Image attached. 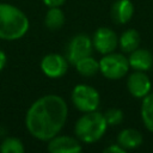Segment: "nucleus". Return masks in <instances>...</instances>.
Wrapping results in <instances>:
<instances>
[{"label":"nucleus","mask_w":153,"mask_h":153,"mask_svg":"<svg viewBox=\"0 0 153 153\" xmlns=\"http://www.w3.org/2000/svg\"><path fill=\"white\" fill-rule=\"evenodd\" d=\"M67 117L66 100L57 94H45L35 100L27 109L25 126L31 136L48 141L62 130Z\"/></svg>","instance_id":"1"},{"label":"nucleus","mask_w":153,"mask_h":153,"mask_svg":"<svg viewBox=\"0 0 153 153\" xmlns=\"http://www.w3.org/2000/svg\"><path fill=\"white\" fill-rule=\"evenodd\" d=\"M29 18L17 6L0 2V39L17 41L29 31Z\"/></svg>","instance_id":"2"},{"label":"nucleus","mask_w":153,"mask_h":153,"mask_svg":"<svg viewBox=\"0 0 153 153\" xmlns=\"http://www.w3.org/2000/svg\"><path fill=\"white\" fill-rule=\"evenodd\" d=\"M134 14V5L130 0H116L111 7V17L117 24H127Z\"/></svg>","instance_id":"12"},{"label":"nucleus","mask_w":153,"mask_h":153,"mask_svg":"<svg viewBox=\"0 0 153 153\" xmlns=\"http://www.w3.org/2000/svg\"><path fill=\"white\" fill-rule=\"evenodd\" d=\"M104 117H105V121H106L108 126H112L114 127V126H117V124L122 123V121H123V112L120 109L111 108V109L105 111Z\"/></svg>","instance_id":"19"},{"label":"nucleus","mask_w":153,"mask_h":153,"mask_svg":"<svg viewBox=\"0 0 153 153\" xmlns=\"http://www.w3.org/2000/svg\"><path fill=\"white\" fill-rule=\"evenodd\" d=\"M0 152L1 153H24L25 147L22 140H19L18 137L8 136L0 143Z\"/></svg>","instance_id":"18"},{"label":"nucleus","mask_w":153,"mask_h":153,"mask_svg":"<svg viewBox=\"0 0 153 153\" xmlns=\"http://www.w3.org/2000/svg\"><path fill=\"white\" fill-rule=\"evenodd\" d=\"M68 65L69 62L66 56L55 53L47 54L41 60V69L43 74L50 79L62 78L68 71Z\"/></svg>","instance_id":"7"},{"label":"nucleus","mask_w":153,"mask_h":153,"mask_svg":"<svg viewBox=\"0 0 153 153\" xmlns=\"http://www.w3.org/2000/svg\"><path fill=\"white\" fill-rule=\"evenodd\" d=\"M130 66L128 62V57L123 54L118 53H109L105 54L99 60V72L110 80L122 79L129 71Z\"/></svg>","instance_id":"4"},{"label":"nucleus","mask_w":153,"mask_h":153,"mask_svg":"<svg viewBox=\"0 0 153 153\" xmlns=\"http://www.w3.org/2000/svg\"><path fill=\"white\" fill-rule=\"evenodd\" d=\"M65 2L66 0H43V4L47 7H60Z\"/></svg>","instance_id":"21"},{"label":"nucleus","mask_w":153,"mask_h":153,"mask_svg":"<svg viewBox=\"0 0 153 153\" xmlns=\"http://www.w3.org/2000/svg\"><path fill=\"white\" fill-rule=\"evenodd\" d=\"M127 88L135 98H143L151 91V80L145 72L135 71L127 79Z\"/></svg>","instance_id":"10"},{"label":"nucleus","mask_w":153,"mask_h":153,"mask_svg":"<svg viewBox=\"0 0 153 153\" xmlns=\"http://www.w3.org/2000/svg\"><path fill=\"white\" fill-rule=\"evenodd\" d=\"M141 118L145 127L153 133V93H148L142 98Z\"/></svg>","instance_id":"17"},{"label":"nucleus","mask_w":153,"mask_h":153,"mask_svg":"<svg viewBox=\"0 0 153 153\" xmlns=\"http://www.w3.org/2000/svg\"><path fill=\"white\" fill-rule=\"evenodd\" d=\"M124 152H126V149L123 147H121L118 143H112L104 149V153H124Z\"/></svg>","instance_id":"20"},{"label":"nucleus","mask_w":153,"mask_h":153,"mask_svg":"<svg viewBox=\"0 0 153 153\" xmlns=\"http://www.w3.org/2000/svg\"><path fill=\"white\" fill-rule=\"evenodd\" d=\"M73 105L81 112H90L98 109L100 103L99 92L86 84H78L74 86L71 93Z\"/></svg>","instance_id":"5"},{"label":"nucleus","mask_w":153,"mask_h":153,"mask_svg":"<svg viewBox=\"0 0 153 153\" xmlns=\"http://www.w3.org/2000/svg\"><path fill=\"white\" fill-rule=\"evenodd\" d=\"M47 149L50 153H79L82 151V146L76 137L57 134L48 140Z\"/></svg>","instance_id":"9"},{"label":"nucleus","mask_w":153,"mask_h":153,"mask_svg":"<svg viewBox=\"0 0 153 153\" xmlns=\"http://www.w3.org/2000/svg\"><path fill=\"white\" fill-rule=\"evenodd\" d=\"M6 62H7V57H6V54L0 49V72L4 69V67L6 66Z\"/></svg>","instance_id":"22"},{"label":"nucleus","mask_w":153,"mask_h":153,"mask_svg":"<svg viewBox=\"0 0 153 153\" xmlns=\"http://www.w3.org/2000/svg\"><path fill=\"white\" fill-rule=\"evenodd\" d=\"M118 45L123 53L130 54L140 45V33L134 29L126 30L118 38Z\"/></svg>","instance_id":"14"},{"label":"nucleus","mask_w":153,"mask_h":153,"mask_svg":"<svg viewBox=\"0 0 153 153\" xmlns=\"http://www.w3.org/2000/svg\"><path fill=\"white\" fill-rule=\"evenodd\" d=\"M65 13L60 7H49L45 13L44 24L49 30H59L65 24Z\"/></svg>","instance_id":"15"},{"label":"nucleus","mask_w":153,"mask_h":153,"mask_svg":"<svg viewBox=\"0 0 153 153\" xmlns=\"http://www.w3.org/2000/svg\"><path fill=\"white\" fill-rule=\"evenodd\" d=\"M93 48L102 55L115 51L118 45V37L116 32L109 27H99L92 37Z\"/></svg>","instance_id":"8"},{"label":"nucleus","mask_w":153,"mask_h":153,"mask_svg":"<svg viewBox=\"0 0 153 153\" xmlns=\"http://www.w3.org/2000/svg\"><path fill=\"white\" fill-rule=\"evenodd\" d=\"M108 127L104 114L94 110L84 112V115L78 118L74 126V134L80 142L93 143L103 137Z\"/></svg>","instance_id":"3"},{"label":"nucleus","mask_w":153,"mask_h":153,"mask_svg":"<svg viewBox=\"0 0 153 153\" xmlns=\"http://www.w3.org/2000/svg\"><path fill=\"white\" fill-rule=\"evenodd\" d=\"M92 38H90L85 33L75 35L67 45L66 59L71 65L74 66L80 59L90 56L92 54Z\"/></svg>","instance_id":"6"},{"label":"nucleus","mask_w":153,"mask_h":153,"mask_svg":"<svg viewBox=\"0 0 153 153\" xmlns=\"http://www.w3.org/2000/svg\"><path fill=\"white\" fill-rule=\"evenodd\" d=\"M142 141H143L142 134L134 128H126L121 130L120 134L117 135V143L121 147H123L126 151L137 148L139 146H141Z\"/></svg>","instance_id":"13"},{"label":"nucleus","mask_w":153,"mask_h":153,"mask_svg":"<svg viewBox=\"0 0 153 153\" xmlns=\"http://www.w3.org/2000/svg\"><path fill=\"white\" fill-rule=\"evenodd\" d=\"M128 62L130 68H133L134 71L146 72L151 69V67L153 66V55L147 49L137 48L130 53L128 57Z\"/></svg>","instance_id":"11"},{"label":"nucleus","mask_w":153,"mask_h":153,"mask_svg":"<svg viewBox=\"0 0 153 153\" xmlns=\"http://www.w3.org/2000/svg\"><path fill=\"white\" fill-rule=\"evenodd\" d=\"M74 66L78 73L82 76H93L99 72V61H97L91 55L80 59Z\"/></svg>","instance_id":"16"}]
</instances>
